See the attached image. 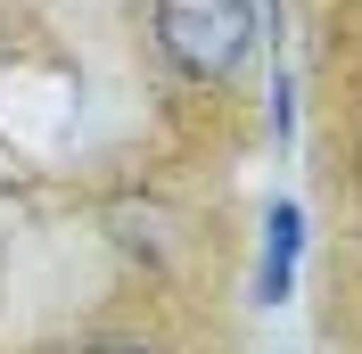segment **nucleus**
Here are the masks:
<instances>
[{
	"label": "nucleus",
	"mask_w": 362,
	"mask_h": 354,
	"mask_svg": "<svg viewBox=\"0 0 362 354\" xmlns=\"http://www.w3.org/2000/svg\"><path fill=\"white\" fill-rule=\"evenodd\" d=\"M157 42L181 74L223 83L255 42V8L247 0H157Z\"/></svg>",
	"instance_id": "obj_1"
},
{
	"label": "nucleus",
	"mask_w": 362,
	"mask_h": 354,
	"mask_svg": "<svg viewBox=\"0 0 362 354\" xmlns=\"http://www.w3.org/2000/svg\"><path fill=\"white\" fill-rule=\"evenodd\" d=\"M296 247H305V215H296V198H272V215H264V264H255V305H288Z\"/></svg>",
	"instance_id": "obj_2"
},
{
	"label": "nucleus",
	"mask_w": 362,
	"mask_h": 354,
	"mask_svg": "<svg viewBox=\"0 0 362 354\" xmlns=\"http://www.w3.org/2000/svg\"><path fill=\"white\" fill-rule=\"evenodd\" d=\"M90 354H148V346H90Z\"/></svg>",
	"instance_id": "obj_3"
}]
</instances>
